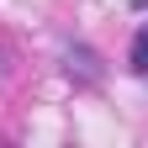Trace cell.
<instances>
[{
    "label": "cell",
    "mask_w": 148,
    "mask_h": 148,
    "mask_svg": "<svg viewBox=\"0 0 148 148\" xmlns=\"http://www.w3.org/2000/svg\"><path fill=\"white\" fill-rule=\"evenodd\" d=\"M132 11H143V16H148V0H132Z\"/></svg>",
    "instance_id": "277c9868"
},
{
    "label": "cell",
    "mask_w": 148,
    "mask_h": 148,
    "mask_svg": "<svg viewBox=\"0 0 148 148\" xmlns=\"http://www.w3.org/2000/svg\"><path fill=\"white\" fill-rule=\"evenodd\" d=\"M64 74H69L79 90H95V85L106 79V64H101V53L90 48V42H69V48H64Z\"/></svg>",
    "instance_id": "6da1fadb"
},
{
    "label": "cell",
    "mask_w": 148,
    "mask_h": 148,
    "mask_svg": "<svg viewBox=\"0 0 148 148\" xmlns=\"http://www.w3.org/2000/svg\"><path fill=\"white\" fill-rule=\"evenodd\" d=\"M5 69H11V53H5V48H0V79H5Z\"/></svg>",
    "instance_id": "3957f363"
},
{
    "label": "cell",
    "mask_w": 148,
    "mask_h": 148,
    "mask_svg": "<svg viewBox=\"0 0 148 148\" xmlns=\"http://www.w3.org/2000/svg\"><path fill=\"white\" fill-rule=\"evenodd\" d=\"M127 69L148 79V21H143V27L132 32V48H127Z\"/></svg>",
    "instance_id": "7a4b0ae2"
}]
</instances>
